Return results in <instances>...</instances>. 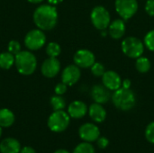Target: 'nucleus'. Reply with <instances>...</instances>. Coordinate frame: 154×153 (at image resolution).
Wrapping results in <instances>:
<instances>
[{
    "label": "nucleus",
    "mask_w": 154,
    "mask_h": 153,
    "mask_svg": "<svg viewBox=\"0 0 154 153\" xmlns=\"http://www.w3.org/2000/svg\"><path fill=\"white\" fill-rule=\"evenodd\" d=\"M97 145L99 149L101 150H104L106 148L108 147L109 145V140L106 137H99L97 140Z\"/></svg>",
    "instance_id": "obj_31"
},
{
    "label": "nucleus",
    "mask_w": 154,
    "mask_h": 153,
    "mask_svg": "<svg viewBox=\"0 0 154 153\" xmlns=\"http://www.w3.org/2000/svg\"><path fill=\"white\" fill-rule=\"evenodd\" d=\"M132 87V82L129 78H125V79H123L122 81V87L124 88H126V89H130Z\"/></svg>",
    "instance_id": "obj_32"
},
{
    "label": "nucleus",
    "mask_w": 154,
    "mask_h": 153,
    "mask_svg": "<svg viewBox=\"0 0 154 153\" xmlns=\"http://www.w3.org/2000/svg\"><path fill=\"white\" fill-rule=\"evenodd\" d=\"M81 78L80 68L76 64H70L64 68L61 72V82L66 84L68 87L74 86L79 82Z\"/></svg>",
    "instance_id": "obj_11"
},
{
    "label": "nucleus",
    "mask_w": 154,
    "mask_h": 153,
    "mask_svg": "<svg viewBox=\"0 0 154 153\" xmlns=\"http://www.w3.org/2000/svg\"><path fill=\"white\" fill-rule=\"evenodd\" d=\"M50 104H51L53 111L63 110L66 107V101L60 95H55V96H51V100H50Z\"/></svg>",
    "instance_id": "obj_23"
},
{
    "label": "nucleus",
    "mask_w": 154,
    "mask_h": 153,
    "mask_svg": "<svg viewBox=\"0 0 154 153\" xmlns=\"http://www.w3.org/2000/svg\"><path fill=\"white\" fill-rule=\"evenodd\" d=\"M90 95L95 103L101 105L106 104L111 99V91L107 89L104 85H95L92 87Z\"/></svg>",
    "instance_id": "obj_14"
},
{
    "label": "nucleus",
    "mask_w": 154,
    "mask_h": 153,
    "mask_svg": "<svg viewBox=\"0 0 154 153\" xmlns=\"http://www.w3.org/2000/svg\"><path fill=\"white\" fill-rule=\"evenodd\" d=\"M102 78V84L110 91H116L122 87V81L120 75L114 70H106Z\"/></svg>",
    "instance_id": "obj_13"
},
{
    "label": "nucleus",
    "mask_w": 154,
    "mask_h": 153,
    "mask_svg": "<svg viewBox=\"0 0 154 153\" xmlns=\"http://www.w3.org/2000/svg\"><path fill=\"white\" fill-rule=\"evenodd\" d=\"M2 132H3V131H2V127L0 126V137L2 136Z\"/></svg>",
    "instance_id": "obj_37"
},
{
    "label": "nucleus",
    "mask_w": 154,
    "mask_h": 153,
    "mask_svg": "<svg viewBox=\"0 0 154 153\" xmlns=\"http://www.w3.org/2000/svg\"><path fill=\"white\" fill-rule=\"evenodd\" d=\"M15 117L14 113L8 108L0 109V126L3 128H8L14 123Z\"/></svg>",
    "instance_id": "obj_19"
},
{
    "label": "nucleus",
    "mask_w": 154,
    "mask_h": 153,
    "mask_svg": "<svg viewBox=\"0 0 154 153\" xmlns=\"http://www.w3.org/2000/svg\"><path fill=\"white\" fill-rule=\"evenodd\" d=\"M111 100L116 108L125 112L132 110L136 105V96L131 88L126 89L121 87L114 91Z\"/></svg>",
    "instance_id": "obj_3"
},
{
    "label": "nucleus",
    "mask_w": 154,
    "mask_h": 153,
    "mask_svg": "<svg viewBox=\"0 0 154 153\" xmlns=\"http://www.w3.org/2000/svg\"><path fill=\"white\" fill-rule=\"evenodd\" d=\"M68 90V86L66 84H64L63 82H60V83H58L55 87H54V92L56 95H60V96H62L64 95Z\"/></svg>",
    "instance_id": "obj_29"
},
{
    "label": "nucleus",
    "mask_w": 154,
    "mask_h": 153,
    "mask_svg": "<svg viewBox=\"0 0 154 153\" xmlns=\"http://www.w3.org/2000/svg\"><path fill=\"white\" fill-rule=\"evenodd\" d=\"M15 56L11 52L3 51L0 53V69H10L14 65Z\"/></svg>",
    "instance_id": "obj_20"
},
{
    "label": "nucleus",
    "mask_w": 154,
    "mask_h": 153,
    "mask_svg": "<svg viewBox=\"0 0 154 153\" xmlns=\"http://www.w3.org/2000/svg\"><path fill=\"white\" fill-rule=\"evenodd\" d=\"M59 19V14L55 5L45 4L39 5L33 12L32 20L38 29L51 31L55 28Z\"/></svg>",
    "instance_id": "obj_1"
},
{
    "label": "nucleus",
    "mask_w": 154,
    "mask_h": 153,
    "mask_svg": "<svg viewBox=\"0 0 154 153\" xmlns=\"http://www.w3.org/2000/svg\"><path fill=\"white\" fill-rule=\"evenodd\" d=\"M144 43L135 36H128L123 39L121 50L123 53L130 59H138L144 52Z\"/></svg>",
    "instance_id": "obj_4"
},
{
    "label": "nucleus",
    "mask_w": 154,
    "mask_h": 153,
    "mask_svg": "<svg viewBox=\"0 0 154 153\" xmlns=\"http://www.w3.org/2000/svg\"><path fill=\"white\" fill-rule=\"evenodd\" d=\"M90 21L96 29L99 31H106L111 23V15L105 6L97 5L91 10Z\"/></svg>",
    "instance_id": "obj_6"
},
{
    "label": "nucleus",
    "mask_w": 154,
    "mask_h": 153,
    "mask_svg": "<svg viewBox=\"0 0 154 153\" xmlns=\"http://www.w3.org/2000/svg\"><path fill=\"white\" fill-rule=\"evenodd\" d=\"M79 135L83 142H94L100 137V130L93 123H86L79 129Z\"/></svg>",
    "instance_id": "obj_10"
},
{
    "label": "nucleus",
    "mask_w": 154,
    "mask_h": 153,
    "mask_svg": "<svg viewBox=\"0 0 154 153\" xmlns=\"http://www.w3.org/2000/svg\"><path fill=\"white\" fill-rule=\"evenodd\" d=\"M70 123V116L68 112L64 110L53 111L49 116L47 125L49 129L53 133H62L69 127Z\"/></svg>",
    "instance_id": "obj_5"
},
{
    "label": "nucleus",
    "mask_w": 154,
    "mask_h": 153,
    "mask_svg": "<svg viewBox=\"0 0 154 153\" xmlns=\"http://www.w3.org/2000/svg\"><path fill=\"white\" fill-rule=\"evenodd\" d=\"M88 112V107L83 101L75 100L71 102L68 106V114L70 118L73 119H81Z\"/></svg>",
    "instance_id": "obj_15"
},
{
    "label": "nucleus",
    "mask_w": 154,
    "mask_h": 153,
    "mask_svg": "<svg viewBox=\"0 0 154 153\" xmlns=\"http://www.w3.org/2000/svg\"><path fill=\"white\" fill-rule=\"evenodd\" d=\"M62 2H63V0H48V3L50 5H57Z\"/></svg>",
    "instance_id": "obj_34"
},
{
    "label": "nucleus",
    "mask_w": 154,
    "mask_h": 153,
    "mask_svg": "<svg viewBox=\"0 0 154 153\" xmlns=\"http://www.w3.org/2000/svg\"><path fill=\"white\" fill-rule=\"evenodd\" d=\"M19 153H36V151L33 148H32L30 146H25V147L21 149Z\"/></svg>",
    "instance_id": "obj_33"
},
{
    "label": "nucleus",
    "mask_w": 154,
    "mask_h": 153,
    "mask_svg": "<svg viewBox=\"0 0 154 153\" xmlns=\"http://www.w3.org/2000/svg\"><path fill=\"white\" fill-rule=\"evenodd\" d=\"M143 43L144 46L151 51H154V29L149 31L145 36H144V40H143Z\"/></svg>",
    "instance_id": "obj_26"
},
{
    "label": "nucleus",
    "mask_w": 154,
    "mask_h": 153,
    "mask_svg": "<svg viewBox=\"0 0 154 153\" xmlns=\"http://www.w3.org/2000/svg\"><path fill=\"white\" fill-rule=\"evenodd\" d=\"M115 9L120 18L127 21L136 14L139 4L137 0H116Z\"/></svg>",
    "instance_id": "obj_8"
},
{
    "label": "nucleus",
    "mask_w": 154,
    "mask_h": 153,
    "mask_svg": "<svg viewBox=\"0 0 154 153\" xmlns=\"http://www.w3.org/2000/svg\"><path fill=\"white\" fill-rule=\"evenodd\" d=\"M73 61L80 69H90L96 62V56L90 50L79 49L75 52Z\"/></svg>",
    "instance_id": "obj_9"
},
{
    "label": "nucleus",
    "mask_w": 154,
    "mask_h": 153,
    "mask_svg": "<svg viewBox=\"0 0 154 153\" xmlns=\"http://www.w3.org/2000/svg\"><path fill=\"white\" fill-rule=\"evenodd\" d=\"M46 35L44 33V31L41 29H32L29 31L25 36H24V45L25 47L31 50V51H35L40 49H42L45 44H46Z\"/></svg>",
    "instance_id": "obj_7"
},
{
    "label": "nucleus",
    "mask_w": 154,
    "mask_h": 153,
    "mask_svg": "<svg viewBox=\"0 0 154 153\" xmlns=\"http://www.w3.org/2000/svg\"><path fill=\"white\" fill-rule=\"evenodd\" d=\"M31 4H41L43 0H27Z\"/></svg>",
    "instance_id": "obj_36"
},
{
    "label": "nucleus",
    "mask_w": 154,
    "mask_h": 153,
    "mask_svg": "<svg viewBox=\"0 0 154 153\" xmlns=\"http://www.w3.org/2000/svg\"><path fill=\"white\" fill-rule=\"evenodd\" d=\"M61 53V47L56 41H51L46 46V54L48 57L58 58Z\"/></svg>",
    "instance_id": "obj_22"
},
{
    "label": "nucleus",
    "mask_w": 154,
    "mask_h": 153,
    "mask_svg": "<svg viewBox=\"0 0 154 153\" xmlns=\"http://www.w3.org/2000/svg\"><path fill=\"white\" fill-rule=\"evenodd\" d=\"M72 153H96V150L91 142H83L75 147Z\"/></svg>",
    "instance_id": "obj_24"
},
{
    "label": "nucleus",
    "mask_w": 154,
    "mask_h": 153,
    "mask_svg": "<svg viewBox=\"0 0 154 153\" xmlns=\"http://www.w3.org/2000/svg\"><path fill=\"white\" fill-rule=\"evenodd\" d=\"M20 151L21 144L14 138H5L0 142L1 153H19Z\"/></svg>",
    "instance_id": "obj_18"
},
{
    "label": "nucleus",
    "mask_w": 154,
    "mask_h": 153,
    "mask_svg": "<svg viewBox=\"0 0 154 153\" xmlns=\"http://www.w3.org/2000/svg\"><path fill=\"white\" fill-rule=\"evenodd\" d=\"M7 50L15 56L16 54H18L22 50V47H21L20 42L18 41H15V40L10 41L8 42V45H7Z\"/></svg>",
    "instance_id": "obj_27"
},
{
    "label": "nucleus",
    "mask_w": 154,
    "mask_h": 153,
    "mask_svg": "<svg viewBox=\"0 0 154 153\" xmlns=\"http://www.w3.org/2000/svg\"><path fill=\"white\" fill-rule=\"evenodd\" d=\"M60 61L57 58L48 57L41 66V72L47 78H55L60 71Z\"/></svg>",
    "instance_id": "obj_12"
},
{
    "label": "nucleus",
    "mask_w": 154,
    "mask_h": 153,
    "mask_svg": "<svg viewBox=\"0 0 154 153\" xmlns=\"http://www.w3.org/2000/svg\"><path fill=\"white\" fill-rule=\"evenodd\" d=\"M151 68H152V62L147 57L141 56L138 59H136L135 69L139 73L145 74L150 71Z\"/></svg>",
    "instance_id": "obj_21"
},
{
    "label": "nucleus",
    "mask_w": 154,
    "mask_h": 153,
    "mask_svg": "<svg viewBox=\"0 0 154 153\" xmlns=\"http://www.w3.org/2000/svg\"><path fill=\"white\" fill-rule=\"evenodd\" d=\"M144 135H145V138H146L147 142H149L152 144H154V121L151 122L146 126Z\"/></svg>",
    "instance_id": "obj_28"
},
{
    "label": "nucleus",
    "mask_w": 154,
    "mask_h": 153,
    "mask_svg": "<svg viewBox=\"0 0 154 153\" xmlns=\"http://www.w3.org/2000/svg\"><path fill=\"white\" fill-rule=\"evenodd\" d=\"M88 114L91 120L97 124H101L105 122V120L106 119V111L103 105L98 103L91 104L88 107Z\"/></svg>",
    "instance_id": "obj_17"
},
{
    "label": "nucleus",
    "mask_w": 154,
    "mask_h": 153,
    "mask_svg": "<svg viewBox=\"0 0 154 153\" xmlns=\"http://www.w3.org/2000/svg\"><path fill=\"white\" fill-rule=\"evenodd\" d=\"M144 10L148 15L154 17V0H147L144 5Z\"/></svg>",
    "instance_id": "obj_30"
},
{
    "label": "nucleus",
    "mask_w": 154,
    "mask_h": 153,
    "mask_svg": "<svg viewBox=\"0 0 154 153\" xmlns=\"http://www.w3.org/2000/svg\"><path fill=\"white\" fill-rule=\"evenodd\" d=\"M107 29L108 34L111 36V38H113L114 40H120L125 36L126 32L125 21L122 18L116 19L110 23Z\"/></svg>",
    "instance_id": "obj_16"
},
{
    "label": "nucleus",
    "mask_w": 154,
    "mask_h": 153,
    "mask_svg": "<svg viewBox=\"0 0 154 153\" xmlns=\"http://www.w3.org/2000/svg\"><path fill=\"white\" fill-rule=\"evenodd\" d=\"M53 153H69L67 150H64V149H59L57 151H55Z\"/></svg>",
    "instance_id": "obj_35"
},
{
    "label": "nucleus",
    "mask_w": 154,
    "mask_h": 153,
    "mask_svg": "<svg viewBox=\"0 0 154 153\" xmlns=\"http://www.w3.org/2000/svg\"><path fill=\"white\" fill-rule=\"evenodd\" d=\"M91 73L93 74V76L95 77H102L104 75V73L106 72V68L104 66V64H102L101 62H97L96 61L90 68Z\"/></svg>",
    "instance_id": "obj_25"
},
{
    "label": "nucleus",
    "mask_w": 154,
    "mask_h": 153,
    "mask_svg": "<svg viewBox=\"0 0 154 153\" xmlns=\"http://www.w3.org/2000/svg\"><path fill=\"white\" fill-rule=\"evenodd\" d=\"M14 66L19 74L23 76L32 75L37 68L36 56L31 50H21L15 55Z\"/></svg>",
    "instance_id": "obj_2"
}]
</instances>
